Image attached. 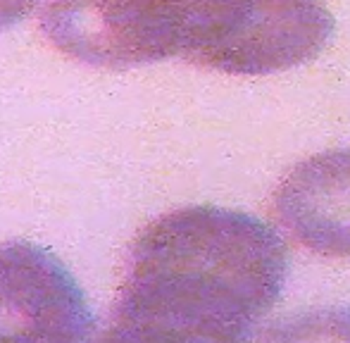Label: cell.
<instances>
[{
    "label": "cell",
    "mask_w": 350,
    "mask_h": 343,
    "mask_svg": "<svg viewBox=\"0 0 350 343\" xmlns=\"http://www.w3.org/2000/svg\"><path fill=\"white\" fill-rule=\"evenodd\" d=\"M286 243L239 210L193 205L131 246L115 322L179 343H248L286 282Z\"/></svg>",
    "instance_id": "6da1fadb"
},
{
    "label": "cell",
    "mask_w": 350,
    "mask_h": 343,
    "mask_svg": "<svg viewBox=\"0 0 350 343\" xmlns=\"http://www.w3.org/2000/svg\"><path fill=\"white\" fill-rule=\"evenodd\" d=\"M332 31L322 0H196L186 60L226 74H272L317 57Z\"/></svg>",
    "instance_id": "7a4b0ae2"
},
{
    "label": "cell",
    "mask_w": 350,
    "mask_h": 343,
    "mask_svg": "<svg viewBox=\"0 0 350 343\" xmlns=\"http://www.w3.org/2000/svg\"><path fill=\"white\" fill-rule=\"evenodd\" d=\"M196 0H46V38L83 65L126 70L186 57Z\"/></svg>",
    "instance_id": "3957f363"
},
{
    "label": "cell",
    "mask_w": 350,
    "mask_h": 343,
    "mask_svg": "<svg viewBox=\"0 0 350 343\" xmlns=\"http://www.w3.org/2000/svg\"><path fill=\"white\" fill-rule=\"evenodd\" d=\"M93 315L81 286L51 251L0 243V343H86Z\"/></svg>",
    "instance_id": "277c9868"
},
{
    "label": "cell",
    "mask_w": 350,
    "mask_h": 343,
    "mask_svg": "<svg viewBox=\"0 0 350 343\" xmlns=\"http://www.w3.org/2000/svg\"><path fill=\"white\" fill-rule=\"evenodd\" d=\"M274 210L295 241L329 258H350V148L327 150L288 172Z\"/></svg>",
    "instance_id": "5b68a950"
},
{
    "label": "cell",
    "mask_w": 350,
    "mask_h": 343,
    "mask_svg": "<svg viewBox=\"0 0 350 343\" xmlns=\"http://www.w3.org/2000/svg\"><path fill=\"white\" fill-rule=\"evenodd\" d=\"M265 343H350V307H317L281 320Z\"/></svg>",
    "instance_id": "8992f818"
},
{
    "label": "cell",
    "mask_w": 350,
    "mask_h": 343,
    "mask_svg": "<svg viewBox=\"0 0 350 343\" xmlns=\"http://www.w3.org/2000/svg\"><path fill=\"white\" fill-rule=\"evenodd\" d=\"M98 343H179V341H172V339H165V336L150 334V331H141V329H134V327L112 322V327L100 336Z\"/></svg>",
    "instance_id": "52a82bcc"
},
{
    "label": "cell",
    "mask_w": 350,
    "mask_h": 343,
    "mask_svg": "<svg viewBox=\"0 0 350 343\" xmlns=\"http://www.w3.org/2000/svg\"><path fill=\"white\" fill-rule=\"evenodd\" d=\"M33 3L36 0H0V31L17 24L33 8Z\"/></svg>",
    "instance_id": "ba28073f"
}]
</instances>
